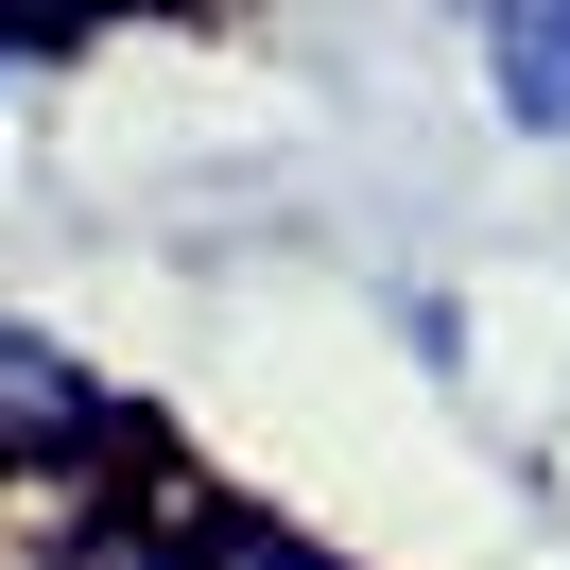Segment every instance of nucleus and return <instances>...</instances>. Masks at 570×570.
I'll list each match as a JSON object with an SVG mask.
<instances>
[{
  "instance_id": "nucleus-1",
  "label": "nucleus",
  "mask_w": 570,
  "mask_h": 570,
  "mask_svg": "<svg viewBox=\"0 0 570 570\" xmlns=\"http://www.w3.org/2000/svg\"><path fill=\"white\" fill-rule=\"evenodd\" d=\"M139 466H156V415L105 363H70L52 328H0V484L87 501V484H139Z\"/></svg>"
},
{
  "instance_id": "nucleus-2",
  "label": "nucleus",
  "mask_w": 570,
  "mask_h": 570,
  "mask_svg": "<svg viewBox=\"0 0 570 570\" xmlns=\"http://www.w3.org/2000/svg\"><path fill=\"white\" fill-rule=\"evenodd\" d=\"M484 105L519 121V139H570V0H519V18H484Z\"/></svg>"
},
{
  "instance_id": "nucleus-3",
  "label": "nucleus",
  "mask_w": 570,
  "mask_h": 570,
  "mask_svg": "<svg viewBox=\"0 0 570 570\" xmlns=\"http://www.w3.org/2000/svg\"><path fill=\"white\" fill-rule=\"evenodd\" d=\"M70 70V36H0V105H18V87H52Z\"/></svg>"
}]
</instances>
